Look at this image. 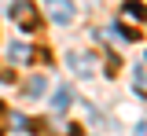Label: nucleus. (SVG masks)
<instances>
[{
  "label": "nucleus",
  "mask_w": 147,
  "mask_h": 136,
  "mask_svg": "<svg viewBox=\"0 0 147 136\" xmlns=\"http://www.w3.org/2000/svg\"><path fill=\"white\" fill-rule=\"evenodd\" d=\"M66 103H70V92H66V88H59V92H55V107H66Z\"/></svg>",
  "instance_id": "obj_8"
},
{
  "label": "nucleus",
  "mask_w": 147,
  "mask_h": 136,
  "mask_svg": "<svg viewBox=\"0 0 147 136\" xmlns=\"http://www.w3.org/2000/svg\"><path fill=\"white\" fill-rule=\"evenodd\" d=\"M70 70H77V74H92V59L85 55V52H74V55H70Z\"/></svg>",
  "instance_id": "obj_4"
},
{
  "label": "nucleus",
  "mask_w": 147,
  "mask_h": 136,
  "mask_svg": "<svg viewBox=\"0 0 147 136\" xmlns=\"http://www.w3.org/2000/svg\"><path fill=\"white\" fill-rule=\"evenodd\" d=\"M44 11H48V19L59 22V26H66L74 19V0H44Z\"/></svg>",
  "instance_id": "obj_2"
},
{
  "label": "nucleus",
  "mask_w": 147,
  "mask_h": 136,
  "mask_svg": "<svg viewBox=\"0 0 147 136\" xmlns=\"http://www.w3.org/2000/svg\"><path fill=\"white\" fill-rule=\"evenodd\" d=\"M11 19H15L18 30H26V33L40 30V11H37L33 0H15V4H11Z\"/></svg>",
  "instance_id": "obj_1"
},
{
  "label": "nucleus",
  "mask_w": 147,
  "mask_h": 136,
  "mask_svg": "<svg viewBox=\"0 0 147 136\" xmlns=\"http://www.w3.org/2000/svg\"><path fill=\"white\" fill-rule=\"evenodd\" d=\"M0 118H4V103H0Z\"/></svg>",
  "instance_id": "obj_10"
},
{
  "label": "nucleus",
  "mask_w": 147,
  "mask_h": 136,
  "mask_svg": "<svg viewBox=\"0 0 147 136\" xmlns=\"http://www.w3.org/2000/svg\"><path fill=\"white\" fill-rule=\"evenodd\" d=\"M136 85L147 92V66H136Z\"/></svg>",
  "instance_id": "obj_7"
},
{
  "label": "nucleus",
  "mask_w": 147,
  "mask_h": 136,
  "mask_svg": "<svg viewBox=\"0 0 147 136\" xmlns=\"http://www.w3.org/2000/svg\"><path fill=\"white\" fill-rule=\"evenodd\" d=\"M136 136H147V121H140V125H136Z\"/></svg>",
  "instance_id": "obj_9"
},
{
  "label": "nucleus",
  "mask_w": 147,
  "mask_h": 136,
  "mask_svg": "<svg viewBox=\"0 0 147 136\" xmlns=\"http://www.w3.org/2000/svg\"><path fill=\"white\" fill-rule=\"evenodd\" d=\"M121 15H125V19H144L147 22V7H140V4H125Z\"/></svg>",
  "instance_id": "obj_5"
},
{
  "label": "nucleus",
  "mask_w": 147,
  "mask_h": 136,
  "mask_svg": "<svg viewBox=\"0 0 147 136\" xmlns=\"http://www.w3.org/2000/svg\"><path fill=\"white\" fill-rule=\"evenodd\" d=\"M11 59L15 63H33V59H44L48 63V52L44 48H30V44H11Z\"/></svg>",
  "instance_id": "obj_3"
},
{
  "label": "nucleus",
  "mask_w": 147,
  "mask_h": 136,
  "mask_svg": "<svg viewBox=\"0 0 147 136\" xmlns=\"http://www.w3.org/2000/svg\"><path fill=\"white\" fill-rule=\"evenodd\" d=\"M40 92H44V81L40 77H33L30 85H26V96H40Z\"/></svg>",
  "instance_id": "obj_6"
}]
</instances>
